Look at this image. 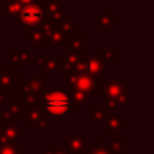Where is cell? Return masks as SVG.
<instances>
[{
  "instance_id": "1",
  "label": "cell",
  "mask_w": 154,
  "mask_h": 154,
  "mask_svg": "<svg viewBox=\"0 0 154 154\" xmlns=\"http://www.w3.org/2000/svg\"><path fill=\"white\" fill-rule=\"evenodd\" d=\"M45 106L51 114L54 115H62L69 108V100L64 93H53L50 95L45 101Z\"/></svg>"
},
{
  "instance_id": "2",
  "label": "cell",
  "mask_w": 154,
  "mask_h": 154,
  "mask_svg": "<svg viewBox=\"0 0 154 154\" xmlns=\"http://www.w3.org/2000/svg\"><path fill=\"white\" fill-rule=\"evenodd\" d=\"M22 18L27 24H35L41 19V11L38 8H26L22 14Z\"/></svg>"
}]
</instances>
